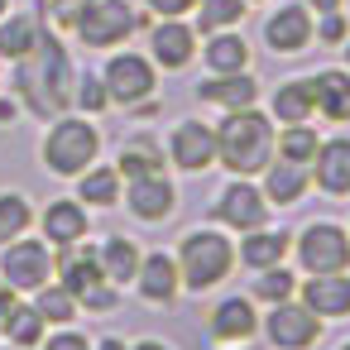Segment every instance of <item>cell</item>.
Returning <instances> with one entry per match:
<instances>
[{
	"label": "cell",
	"instance_id": "cell-1",
	"mask_svg": "<svg viewBox=\"0 0 350 350\" xmlns=\"http://www.w3.org/2000/svg\"><path fill=\"white\" fill-rule=\"evenodd\" d=\"M72 87H77V72H72V58L63 49V39L44 25L39 44L15 63V96L25 111H34L39 120H53L72 106Z\"/></svg>",
	"mask_w": 350,
	"mask_h": 350
},
{
	"label": "cell",
	"instance_id": "cell-2",
	"mask_svg": "<svg viewBox=\"0 0 350 350\" xmlns=\"http://www.w3.org/2000/svg\"><path fill=\"white\" fill-rule=\"evenodd\" d=\"M273 139H278V125L269 120V111H259V106L221 111V120H216V163L230 178H259L273 163Z\"/></svg>",
	"mask_w": 350,
	"mask_h": 350
},
{
	"label": "cell",
	"instance_id": "cell-3",
	"mask_svg": "<svg viewBox=\"0 0 350 350\" xmlns=\"http://www.w3.org/2000/svg\"><path fill=\"white\" fill-rule=\"evenodd\" d=\"M173 259H178L183 293L202 297V293H211V288H221L230 278V269H235V240L221 226H192V230H183Z\"/></svg>",
	"mask_w": 350,
	"mask_h": 350
},
{
	"label": "cell",
	"instance_id": "cell-4",
	"mask_svg": "<svg viewBox=\"0 0 350 350\" xmlns=\"http://www.w3.org/2000/svg\"><path fill=\"white\" fill-rule=\"evenodd\" d=\"M96 154H101V130L92 125V116H68V111L53 116L44 144H39V159H44V168H49L53 178H77V173H87V168L96 163Z\"/></svg>",
	"mask_w": 350,
	"mask_h": 350
},
{
	"label": "cell",
	"instance_id": "cell-5",
	"mask_svg": "<svg viewBox=\"0 0 350 350\" xmlns=\"http://www.w3.org/2000/svg\"><path fill=\"white\" fill-rule=\"evenodd\" d=\"M82 49H125L139 29H149V15L135 10L130 0H87V5H77L72 25Z\"/></svg>",
	"mask_w": 350,
	"mask_h": 350
},
{
	"label": "cell",
	"instance_id": "cell-6",
	"mask_svg": "<svg viewBox=\"0 0 350 350\" xmlns=\"http://www.w3.org/2000/svg\"><path fill=\"white\" fill-rule=\"evenodd\" d=\"M293 254L302 273H340L350 269V230L340 221H307L293 235Z\"/></svg>",
	"mask_w": 350,
	"mask_h": 350
},
{
	"label": "cell",
	"instance_id": "cell-7",
	"mask_svg": "<svg viewBox=\"0 0 350 350\" xmlns=\"http://www.w3.org/2000/svg\"><path fill=\"white\" fill-rule=\"evenodd\" d=\"M101 82H106V92H111V106L135 111V106L154 101V92H159V68L149 63V53L116 49V53L106 58V68H101Z\"/></svg>",
	"mask_w": 350,
	"mask_h": 350
},
{
	"label": "cell",
	"instance_id": "cell-8",
	"mask_svg": "<svg viewBox=\"0 0 350 350\" xmlns=\"http://www.w3.org/2000/svg\"><path fill=\"white\" fill-rule=\"evenodd\" d=\"M0 283H10L15 293H39L53 283V245L49 240H5L0 245Z\"/></svg>",
	"mask_w": 350,
	"mask_h": 350
},
{
	"label": "cell",
	"instance_id": "cell-9",
	"mask_svg": "<svg viewBox=\"0 0 350 350\" xmlns=\"http://www.w3.org/2000/svg\"><path fill=\"white\" fill-rule=\"evenodd\" d=\"M269 197L259 192V183L254 178H230L221 192H216V202H211V221L221 226V230H230V235H245V230H254V226H269Z\"/></svg>",
	"mask_w": 350,
	"mask_h": 350
},
{
	"label": "cell",
	"instance_id": "cell-10",
	"mask_svg": "<svg viewBox=\"0 0 350 350\" xmlns=\"http://www.w3.org/2000/svg\"><path fill=\"white\" fill-rule=\"evenodd\" d=\"M259 336H264L273 350H312V345L321 340V317H317L307 302L288 297V302H273V307L259 317Z\"/></svg>",
	"mask_w": 350,
	"mask_h": 350
},
{
	"label": "cell",
	"instance_id": "cell-11",
	"mask_svg": "<svg viewBox=\"0 0 350 350\" xmlns=\"http://www.w3.org/2000/svg\"><path fill=\"white\" fill-rule=\"evenodd\" d=\"M264 49L273 58H297L312 49V10L302 5V0H283L278 10L264 15Z\"/></svg>",
	"mask_w": 350,
	"mask_h": 350
},
{
	"label": "cell",
	"instance_id": "cell-12",
	"mask_svg": "<svg viewBox=\"0 0 350 350\" xmlns=\"http://www.w3.org/2000/svg\"><path fill=\"white\" fill-rule=\"evenodd\" d=\"M202 34L192 29V20H154L149 25V63L159 72H183L197 63Z\"/></svg>",
	"mask_w": 350,
	"mask_h": 350
},
{
	"label": "cell",
	"instance_id": "cell-13",
	"mask_svg": "<svg viewBox=\"0 0 350 350\" xmlns=\"http://www.w3.org/2000/svg\"><path fill=\"white\" fill-rule=\"evenodd\" d=\"M163 154H168V163L178 173H206V168H216V125H206V120H178L168 130Z\"/></svg>",
	"mask_w": 350,
	"mask_h": 350
},
{
	"label": "cell",
	"instance_id": "cell-14",
	"mask_svg": "<svg viewBox=\"0 0 350 350\" xmlns=\"http://www.w3.org/2000/svg\"><path fill=\"white\" fill-rule=\"evenodd\" d=\"M206 336L211 345H250L259 336V307L250 293H226L206 312Z\"/></svg>",
	"mask_w": 350,
	"mask_h": 350
},
{
	"label": "cell",
	"instance_id": "cell-15",
	"mask_svg": "<svg viewBox=\"0 0 350 350\" xmlns=\"http://www.w3.org/2000/svg\"><path fill=\"white\" fill-rule=\"evenodd\" d=\"M120 202H125V211H130L139 226H159V221H168V216L178 211V187H173L168 173H154V178L125 183Z\"/></svg>",
	"mask_w": 350,
	"mask_h": 350
},
{
	"label": "cell",
	"instance_id": "cell-16",
	"mask_svg": "<svg viewBox=\"0 0 350 350\" xmlns=\"http://www.w3.org/2000/svg\"><path fill=\"white\" fill-rule=\"evenodd\" d=\"M202 106H216V111H245V106H259L264 96V82L245 68V72H206L192 92Z\"/></svg>",
	"mask_w": 350,
	"mask_h": 350
},
{
	"label": "cell",
	"instance_id": "cell-17",
	"mask_svg": "<svg viewBox=\"0 0 350 350\" xmlns=\"http://www.w3.org/2000/svg\"><path fill=\"white\" fill-rule=\"evenodd\" d=\"M53 278L77 297V307H82V297L92 293V288H101L106 283V273H101V259H96V245H87V240H77V245H63V250H53Z\"/></svg>",
	"mask_w": 350,
	"mask_h": 350
},
{
	"label": "cell",
	"instance_id": "cell-18",
	"mask_svg": "<svg viewBox=\"0 0 350 350\" xmlns=\"http://www.w3.org/2000/svg\"><path fill=\"white\" fill-rule=\"evenodd\" d=\"M307 173H312V187H317V192H326V197H350V135L321 139L317 154H312V163H307Z\"/></svg>",
	"mask_w": 350,
	"mask_h": 350
},
{
	"label": "cell",
	"instance_id": "cell-19",
	"mask_svg": "<svg viewBox=\"0 0 350 350\" xmlns=\"http://www.w3.org/2000/svg\"><path fill=\"white\" fill-rule=\"evenodd\" d=\"M135 293L149 302V307H173L178 293H183V278H178V259L168 250H149L139 259V273H135Z\"/></svg>",
	"mask_w": 350,
	"mask_h": 350
},
{
	"label": "cell",
	"instance_id": "cell-20",
	"mask_svg": "<svg viewBox=\"0 0 350 350\" xmlns=\"http://www.w3.org/2000/svg\"><path fill=\"white\" fill-rule=\"evenodd\" d=\"M297 302H307L321 321L350 317V269H340V273H307V278H297Z\"/></svg>",
	"mask_w": 350,
	"mask_h": 350
},
{
	"label": "cell",
	"instance_id": "cell-21",
	"mask_svg": "<svg viewBox=\"0 0 350 350\" xmlns=\"http://www.w3.org/2000/svg\"><path fill=\"white\" fill-rule=\"evenodd\" d=\"M293 254V230H273V226H254V230H245L240 235V245H235V259L250 269V273H259V269H273V264H283Z\"/></svg>",
	"mask_w": 350,
	"mask_h": 350
},
{
	"label": "cell",
	"instance_id": "cell-22",
	"mask_svg": "<svg viewBox=\"0 0 350 350\" xmlns=\"http://www.w3.org/2000/svg\"><path fill=\"white\" fill-rule=\"evenodd\" d=\"M39 226H44V240H49L53 250H63V245L87 240L92 216H87V206H82L77 197H53V202L44 206V216H39Z\"/></svg>",
	"mask_w": 350,
	"mask_h": 350
},
{
	"label": "cell",
	"instance_id": "cell-23",
	"mask_svg": "<svg viewBox=\"0 0 350 350\" xmlns=\"http://www.w3.org/2000/svg\"><path fill=\"white\" fill-rule=\"evenodd\" d=\"M312 106L326 125H350V68H317L312 72Z\"/></svg>",
	"mask_w": 350,
	"mask_h": 350
},
{
	"label": "cell",
	"instance_id": "cell-24",
	"mask_svg": "<svg viewBox=\"0 0 350 350\" xmlns=\"http://www.w3.org/2000/svg\"><path fill=\"white\" fill-rule=\"evenodd\" d=\"M312 187V173L302 163H288V159H273L264 173H259V192L269 197V206H297Z\"/></svg>",
	"mask_w": 350,
	"mask_h": 350
},
{
	"label": "cell",
	"instance_id": "cell-25",
	"mask_svg": "<svg viewBox=\"0 0 350 350\" xmlns=\"http://www.w3.org/2000/svg\"><path fill=\"white\" fill-rule=\"evenodd\" d=\"M317 116L312 106V77H288L269 92V120L273 125H307Z\"/></svg>",
	"mask_w": 350,
	"mask_h": 350
},
{
	"label": "cell",
	"instance_id": "cell-26",
	"mask_svg": "<svg viewBox=\"0 0 350 350\" xmlns=\"http://www.w3.org/2000/svg\"><path fill=\"white\" fill-rule=\"evenodd\" d=\"M202 53V68L206 72H245L250 68V39L240 34V29H216V34H206V44L197 49Z\"/></svg>",
	"mask_w": 350,
	"mask_h": 350
},
{
	"label": "cell",
	"instance_id": "cell-27",
	"mask_svg": "<svg viewBox=\"0 0 350 350\" xmlns=\"http://www.w3.org/2000/svg\"><path fill=\"white\" fill-rule=\"evenodd\" d=\"M163 159H168V154H163V144H159L154 135H130V139L116 149V173H120L125 183H135V178H154V173L168 168Z\"/></svg>",
	"mask_w": 350,
	"mask_h": 350
},
{
	"label": "cell",
	"instance_id": "cell-28",
	"mask_svg": "<svg viewBox=\"0 0 350 350\" xmlns=\"http://www.w3.org/2000/svg\"><path fill=\"white\" fill-rule=\"evenodd\" d=\"M120 192H125V178L116 173V163H92L87 173H77V202L87 211L92 206H101V211L120 206Z\"/></svg>",
	"mask_w": 350,
	"mask_h": 350
},
{
	"label": "cell",
	"instance_id": "cell-29",
	"mask_svg": "<svg viewBox=\"0 0 350 350\" xmlns=\"http://www.w3.org/2000/svg\"><path fill=\"white\" fill-rule=\"evenodd\" d=\"M96 259H101V273H106V283L125 288V283H135L144 250H139V245H135L130 235H106V240L96 245Z\"/></svg>",
	"mask_w": 350,
	"mask_h": 350
},
{
	"label": "cell",
	"instance_id": "cell-30",
	"mask_svg": "<svg viewBox=\"0 0 350 350\" xmlns=\"http://www.w3.org/2000/svg\"><path fill=\"white\" fill-rule=\"evenodd\" d=\"M44 34V20L39 15H0V58L5 63H20Z\"/></svg>",
	"mask_w": 350,
	"mask_h": 350
},
{
	"label": "cell",
	"instance_id": "cell-31",
	"mask_svg": "<svg viewBox=\"0 0 350 350\" xmlns=\"http://www.w3.org/2000/svg\"><path fill=\"white\" fill-rule=\"evenodd\" d=\"M250 15L245 0H197L192 10V29L197 34H216V29H240Z\"/></svg>",
	"mask_w": 350,
	"mask_h": 350
},
{
	"label": "cell",
	"instance_id": "cell-32",
	"mask_svg": "<svg viewBox=\"0 0 350 350\" xmlns=\"http://www.w3.org/2000/svg\"><path fill=\"white\" fill-rule=\"evenodd\" d=\"M29 297H34V312L44 317V326H72V321H77V312H82V307H77V297H72L58 278H53V283H44V288H39V293H29Z\"/></svg>",
	"mask_w": 350,
	"mask_h": 350
},
{
	"label": "cell",
	"instance_id": "cell-33",
	"mask_svg": "<svg viewBox=\"0 0 350 350\" xmlns=\"http://www.w3.org/2000/svg\"><path fill=\"white\" fill-rule=\"evenodd\" d=\"M250 297H254V302H264V307H273V302H288V297H297V273H293L288 264L259 269V273L250 278Z\"/></svg>",
	"mask_w": 350,
	"mask_h": 350
},
{
	"label": "cell",
	"instance_id": "cell-34",
	"mask_svg": "<svg viewBox=\"0 0 350 350\" xmlns=\"http://www.w3.org/2000/svg\"><path fill=\"white\" fill-rule=\"evenodd\" d=\"M0 336H5L15 350H34V345H44V317L34 312V302H15Z\"/></svg>",
	"mask_w": 350,
	"mask_h": 350
},
{
	"label": "cell",
	"instance_id": "cell-35",
	"mask_svg": "<svg viewBox=\"0 0 350 350\" xmlns=\"http://www.w3.org/2000/svg\"><path fill=\"white\" fill-rule=\"evenodd\" d=\"M317 144H321V135H317V125H283L278 130V139H273V159H288V163H312V154H317Z\"/></svg>",
	"mask_w": 350,
	"mask_h": 350
},
{
	"label": "cell",
	"instance_id": "cell-36",
	"mask_svg": "<svg viewBox=\"0 0 350 350\" xmlns=\"http://www.w3.org/2000/svg\"><path fill=\"white\" fill-rule=\"evenodd\" d=\"M29 226H34L29 197H25V192H0V245L29 235Z\"/></svg>",
	"mask_w": 350,
	"mask_h": 350
},
{
	"label": "cell",
	"instance_id": "cell-37",
	"mask_svg": "<svg viewBox=\"0 0 350 350\" xmlns=\"http://www.w3.org/2000/svg\"><path fill=\"white\" fill-rule=\"evenodd\" d=\"M72 106H77V111H87V116H101V111H111V92H106L101 72H77Z\"/></svg>",
	"mask_w": 350,
	"mask_h": 350
},
{
	"label": "cell",
	"instance_id": "cell-38",
	"mask_svg": "<svg viewBox=\"0 0 350 350\" xmlns=\"http://www.w3.org/2000/svg\"><path fill=\"white\" fill-rule=\"evenodd\" d=\"M345 39H350V15H345V10L312 15V44H321V49H340Z\"/></svg>",
	"mask_w": 350,
	"mask_h": 350
},
{
	"label": "cell",
	"instance_id": "cell-39",
	"mask_svg": "<svg viewBox=\"0 0 350 350\" xmlns=\"http://www.w3.org/2000/svg\"><path fill=\"white\" fill-rule=\"evenodd\" d=\"M144 10L159 20H187L197 10V0H144Z\"/></svg>",
	"mask_w": 350,
	"mask_h": 350
},
{
	"label": "cell",
	"instance_id": "cell-40",
	"mask_svg": "<svg viewBox=\"0 0 350 350\" xmlns=\"http://www.w3.org/2000/svg\"><path fill=\"white\" fill-rule=\"evenodd\" d=\"M44 350H92V340H87L82 331H72V326H63V331H53V336L44 340Z\"/></svg>",
	"mask_w": 350,
	"mask_h": 350
},
{
	"label": "cell",
	"instance_id": "cell-41",
	"mask_svg": "<svg viewBox=\"0 0 350 350\" xmlns=\"http://www.w3.org/2000/svg\"><path fill=\"white\" fill-rule=\"evenodd\" d=\"M77 5H87V0H44V10L53 15V25H58V29H68V25H72Z\"/></svg>",
	"mask_w": 350,
	"mask_h": 350
},
{
	"label": "cell",
	"instance_id": "cell-42",
	"mask_svg": "<svg viewBox=\"0 0 350 350\" xmlns=\"http://www.w3.org/2000/svg\"><path fill=\"white\" fill-rule=\"evenodd\" d=\"M20 302V293L10 288V283H0V331H5V317H10V307Z\"/></svg>",
	"mask_w": 350,
	"mask_h": 350
},
{
	"label": "cell",
	"instance_id": "cell-43",
	"mask_svg": "<svg viewBox=\"0 0 350 350\" xmlns=\"http://www.w3.org/2000/svg\"><path fill=\"white\" fill-rule=\"evenodd\" d=\"M312 15H326V10H345V0H302Z\"/></svg>",
	"mask_w": 350,
	"mask_h": 350
},
{
	"label": "cell",
	"instance_id": "cell-44",
	"mask_svg": "<svg viewBox=\"0 0 350 350\" xmlns=\"http://www.w3.org/2000/svg\"><path fill=\"white\" fill-rule=\"evenodd\" d=\"M92 350H130V340L125 336H101V340H92Z\"/></svg>",
	"mask_w": 350,
	"mask_h": 350
},
{
	"label": "cell",
	"instance_id": "cell-45",
	"mask_svg": "<svg viewBox=\"0 0 350 350\" xmlns=\"http://www.w3.org/2000/svg\"><path fill=\"white\" fill-rule=\"evenodd\" d=\"M130 350H173V345L159 340V336H139V340H130Z\"/></svg>",
	"mask_w": 350,
	"mask_h": 350
},
{
	"label": "cell",
	"instance_id": "cell-46",
	"mask_svg": "<svg viewBox=\"0 0 350 350\" xmlns=\"http://www.w3.org/2000/svg\"><path fill=\"white\" fill-rule=\"evenodd\" d=\"M20 116V101H10V96H0V125H10Z\"/></svg>",
	"mask_w": 350,
	"mask_h": 350
},
{
	"label": "cell",
	"instance_id": "cell-47",
	"mask_svg": "<svg viewBox=\"0 0 350 350\" xmlns=\"http://www.w3.org/2000/svg\"><path fill=\"white\" fill-rule=\"evenodd\" d=\"M340 58H345V63H340V68H350V39H345V44H340Z\"/></svg>",
	"mask_w": 350,
	"mask_h": 350
},
{
	"label": "cell",
	"instance_id": "cell-48",
	"mask_svg": "<svg viewBox=\"0 0 350 350\" xmlns=\"http://www.w3.org/2000/svg\"><path fill=\"white\" fill-rule=\"evenodd\" d=\"M0 15H10V0H0Z\"/></svg>",
	"mask_w": 350,
	"mask_h": 350
},
{
	"label": "cell",
	"instance_id": "cell-49",
	"mask_svg": "<svg viewBox=\"0 0 350 350\" xmlns=\"http://www.w3.org/2000/svg\"><path fill=\"white\" fill-rule=\"evenodd\" d=\"M336 350H350V340H340V345H336Z\"/></svg>",
	"mask_w": 350,
	"mask_h": 350
},
{
	"label": "cell",
	"instance_id": "cell-50",
	"mask_svg": "<svg viewBox=\"0 0 350 350\" xmlns=\"http://www.w3.org/2000/svg\"><path fill=\"white\" fill-rule=\"evenodd\" d=\"M245 5H264V0H245Z\"/></svg>",
	"mask_w": 350,
	"mask_h": 350
},
{
	"label": "cell",
	"instance_id": "cell-51",
	"mask_svg": "<svg viewBox=\"0 0 350 350\" xmlns=\"http://www.w3.org/2000/svg\"><path fill=\"white\" fill-rule=\"evenodd\" d=\"M345 230H350V226H345Z\"/></svg>",
	"mask_w": 350,
	"mask_h": 350
},
{
	"label": "cell",
	"instance_id": "cell-52",
	"mask_svg": "<svg viewBox=\"0 0 350 350\" xmlns=\"http://www.w3.org/2000/svg\"><path fill=\"white\" fill-rule=\"evenodd\" d=\"M10 350H15V345H10Z\"/></svg>",
	"mask_w": 350,
	"mask_h": 350
}]
</instances>
